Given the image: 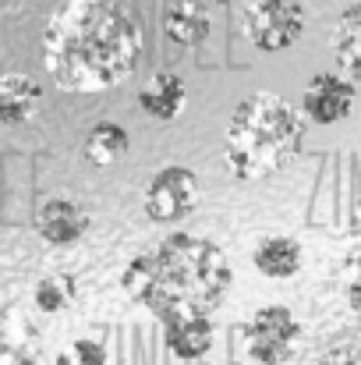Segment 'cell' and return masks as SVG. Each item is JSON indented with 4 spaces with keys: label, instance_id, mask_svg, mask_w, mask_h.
Instances as JSON below:
<instances>
[{
    "label": "cell",
    "instance_id": "1",
    "mask_svg": "<svg viewBox=\"0 0 361 365\" xmlns=\"http://www.w3.org/2000/svg\"><path fill=\"white\" fill-rule=\"evenodd\" d=\"M138 18L117 0H64L43 29V68L64 93H107L142 57Z\"/></svg>",
    "mask_w": 361,
    "mask_h": 365
},
{
    "label": "cell",
    "instance_id": "2",
    "mask_svg": "<svg viewBox=\"0 0 361 365\" xmlns=\"http://www.w3.org/2000/svg\"><path fill=\"white\" fill-rule=\"evenodd\" d=\"M120 284L135 305L152 312L159 323L188 312H213L231 284L234 269L220 245L199 235H167L152 248L138 252L124 273Z\"/></svg>",
    "mask_w": 361,
    "mask_h": 365
},
{
    "label": "cell",
    "instance_id": "3",
    "mask_svg": "<svg viewBox=\"0 0 361 365\" xmlns=\"http://www.w3.org/2000/svg\"><path fill=\"white\" fill-rule=\"evenodd\" d=\"M305 114L276 93L244 96L224 135V160L238 181H262L287 167L305 142Z\"/></svg>",
    "mask_w": 361,
    "mask_h": 365
},
{
    "label": "cell",
    "instance_id": "4",
    "mask_svg": "<svg viewBox=\"0 0 361 365\" xmlns=\"http://www.w3.org/2000/svg\"><path fill=\"white\" fill-rule=\"evenodd\" d=\"M244 334V355L255 365H287L301 348V319L287 305H258Z\"/></svg>",
    "mask_w": 361,
    "mask_h": 365
},
{
    "label": "cell",
    "instance_id": "5",
    "mask_svg": "<svg viewBox=\"0 0 361 365\" xmlns=\"http://www.w3.org/2000/svg\"><path fill=\"white\" fill-rule=\"evenodd\" d=\"M241 25L255 50L280 53V50H291L305 36L308 11L301 0H248Z\"/></svg>",
    "mask_w": 361,
    "mask_h": 365
},
{
    "label": "cell",
    "instance_id": "6",
    "mask_svg": "<svg viewBox=\"0 0 361 365\" xmlns=\"http://www.w3.org/2000/svg\"><path fill=\"white\" fill-rule=\"evenodd\" d=\"M199 206V178L195 170L170 163L152 174L145 188V217L152 224H181Z\"/></svg>",
    "mask_w": 361,
    "mask_h": 365
},
{
    "label": "cell",
    "instance_id": "7",
    "mask_svg": "<svg viewBox=\"0 0 361 365\" xmlns=\"http://www.w3.org/2000/svg\"><path fill=\"white\" fill-rule=\"evenodd\" d=\"M355 100H358V89L351 78H344L337 71H323L308 82V89L301 96V114L319 128H330V124H340L351 118Z\"/></svg>",
    "mask_w": 361,
    "mask_h": 365
},
{
    "label": "cell",
    "instance_id": "8",
    "mask_svg": "<svg viewBox=\"0 0 361 365\" xmlns=\"http://www.w3.org/2000/svg\"><path fill=\"white\" fill-rule=\"evenodd\" d=\"M89 231V213L71 202V199H46L36 213V235L53 248H71L85 238Z\"/></svg>",
    "mask_w": 361,
    "mask_h": 365
},
{
    "label": "cell",
    "instance_id": "9",
    "mask_svg": "<svg viewBox=\"0 0 361 365\" xmlns=\"http://www.w3.org/2000/svg\"><path fill=\"white\" fill-rule=\"evenodd\" d=\"M43 341L32 319L11 305H0V365H39Z\"/></svg>",
    "mask_w": 361,
    "mask_h": 365
},
{
    "label": "cell",
    "instance_id": "10",
    "mask_svg": "<svg viewBox=\"0 0 361 365\" xmlns=\"http://www.w3.org/2000/svg\"><path fill=\"white\" fill-rule=\"evenodd\" d=\"M163 337H167V351L181 362H195L202 355H209L213 348V323L206 312H188V316H174L163 323Z\"/></svg>",
    "mask_w": 361,
    "mask_h": 365
},
{
    "label": "cell",
    "instance_id": "11",
    "mask_svg": "<svg viewBox=\"0 0 361 365\" xmlns=\"http://www.w3.org/2000/svg\"><path fill=\"white\" fill-rule=\"evenodd\" d=\"M251 266L266 280H291L305 269V248L287 235H269L251 248Z\"/></svg>",
    "mask_w": 361,
    "mask_h": 365
},
{
    "label": "cell",
    "instance_id": "12",
    "mask_svg": "<svg viewBox=\"0 0 361 365\" xmlns=\"http://www.w3.org/2000/svg\"><path fill=\"white\" fill-rule=\"evenodd\" d=\"M184 103H188V86H184V78L174 75V71H156V75L138 89V107H142L149 118H156V121H174V118H181Z\"/></svg>",
    "mask_w": 361,
    "mask_h": 365
},
{
    "label": "cell",
    "instance_id": "13",
    "mask_svg": "<svg viewBox=\"0 0 361 365\" xmlns=\"http://www.w3.org/2000/svg\"><path fill=\"white\" fill-rule=\"evenodd\" d=\"M39 103H43V89L32 75H21V71L0 75V124L32 121Z\"/></svg>",
    "mask_w": 361,
    "mask_h": 365
},
{
    "label": "cell",
    "instance_id": "14",
    "mask_svg": "<svg viewBox=\"0 0 361 365\" xmlns=\"http://www.w3.org/2000/svg\"><path fill=\"white\" fill-rule=\"evenodd\" d=\"M163 29L167 36L184 46V50H195L209 39L213 32V21H209V11L202 7V0H174L167 7V18H163Z\"/></svg>",
    "mask_w": 361,
    "mask_h": 365
},
{
    "label": "cell",
    "instance_id": "15",
    "mask_svg": "<svg viewBox=\"0 0 361 365\" xmlns=\"http://www.w3.org/2000/svg\"><path fill=\"white\" fill-rule=\"evenodd\" d=\"M127 131L114 121H100L89 128L85 142H82V156L93 163V167H114L117 160L127 156Z\"/></svg>",
    "mask_w": 361,
    "mask_h": 365
},
{
    "label": "cell",
    "instance_id": "16",
    "mask_svg": "<svg viewBox=\"0 0 361 365\" xmlns=\"http://www.w3.org/2000/svg\"><path fill=\"white\" fill-rule=\"evenodd\" d=\"M333 53H337L340 68L351 78L361 82V4L358 0L340 14V21L333 29Z\"/></svg>",
    "mask_w": 361,
    "mask_h": 365
},
{
    "label": "cell",
    "instance_id": "17",
    "mask_svg": "<svg viewBox=\"0 0 361 365\" xmlns=\"http://www.w3.org/2000/svg\"><path fill=\"white\" fill-rule=\"evenodd\" d=\"M75 302H78V280L71 273H46L32 287V305L46 316L68 312Z\"/></svg>",
    "mask_w": 361,
    "mask_h": 365
},
{
    "label": "cell",
    "instance_id": "18",
    "mask_svg": "<svg viewBox=\"0 0 361 365\" xmlns=\"http://www.w3.org/2000/svg\"><path fill=\"white\" fill-rule=\"evenodd\" d=\"M53 365H110V351L100 337H75L57 351Z\"/></svg>",
    "mask_w": 361,
    "mask_h": 365
},
{
    "label": "cell",
    "instance_id": "19",
    "mask_svg": "<svg viewBox=\"0 0 361 365\" xmlns=\"http://www.w3.org/2000/svg\"><path fill=\"white\" fill-rule=\"evenodd\" d=\"M340 287H344V302H347V309L361 316V245H355V252L347 255V262H344V280H340Z\"/></svg>",
    "mask_w": 361,
    "mask_h": 365
},
{
    "label": "cell",
    "instance_id": "20",
    "mask_svg": "<svg viewBox=\"0 0 361 365\" xmlns=\"http://www.w3.org/2000/svg\"><path fill=\"white\" fill-rule=\"evenodd\" d=\"M315 365H361V355L355 351H347V348H337V351H330V355H323Z\"/></svg>",
    "mask_w": 361,
    "mask_h": 365
},
{
    "label": "cell",
    "instance_id": "21",
    "mask_svg": "<svg viewBox=\"0 0 361 365\" xmlns=\"http://www.w3.org/2000/svg\"><path fill=\"white\" fill-rule=\"evenodd\" d=\"M213 4H248V0H213Z\"/></svg>",
    "mask_w": 361,
    "mask_h": 365
},
{
    "label": "cell",
    "instance_id": "22",
    "mask_svg": "<svg viewBox=\"0 0 361 365\" xmlns=\"http://www.w3.org/2000/svg\"><path fill=\"white\" fill-rule=\"evenodd\" d=\"M358 235H361V202H358ZM358 245H361V238H358Z\"/></svg>",
    "mask_w": 361,
    "mask_h": 365
},
{
    "label": "cell",
    "instance_id": "23",
    "mask_svg": "<svg viewBox=\"0 0 361 365\" xmlns=\"http://www.w3.org/2000/svg\"><path fill=\"white\" fill-rule=\"evenodd\" d=\"M358 4H361V0H358Z\"/></svg>",
    "mask_w": 361,
    "mask_h": 365
}]
</instances>
